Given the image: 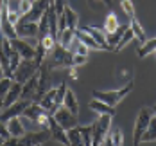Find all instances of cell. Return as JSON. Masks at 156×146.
Segmentation results:
<instances>
[{"mask_svg":"<svg viewBox=\"0 0 156 146\" xmlns=\"http://www.w3.org/2000/svg\"><path fill=\"white\" fill-rule=\"evenodd\" d=\"M20 94H22V83H18V81L13 80V85L9 87V90H7V94L4 96V108L5 107H9V105H13L15 101L20 99Z\"/></svg>","mask_w":156,"mask_h":146,"instance_id":"2e32d148","label":"cell"},{"mask_svg":"<svg viewBox=\"0 0 156 146\" xmlns=\"http://www.w3.org/2000/svg\"><path fill=\"white\" fill-rule=\"evenodd\" d=\"M65 6H66V0H54V7H56V13H58V16L63 13Z\"/></svg>","mask_w":156,"mask_h":146,"instance_id":"7bdbcfd3","label":"cell"},{"mask_svg":"<svg viewBox=\"0 0 156 146\" xmlns=\"http://www.w3.org/2000/svg\"><path fill=\"white\" fill-rule=\"evenodd\" d=\"M47 56H48V52L45 51V47L38 42V45H36V54H34V62H36V65L40 67V65L47 60Z\"/></svg>","mask_w":156,"mask_h":146,"instance_id":"e575fe53","label":"cell"},{"mask_svg":"<svg viewBox=\"0 0 156 146\" xmlns=\"http://www.w3.org/2000/svg\"><path fill=\"white\" fill-rule=\"evenodd\" d=\"M13 85V78H7V76H4L2 80H0V96L4 99V96L7 94V90H9V87Z\"/></svg>","mask_w":156,"mask_h":146,"instance_id":"ab89813d","label":"cell"},{"mask_svg":"<svg viewBox=\"0 0 156 146\" xmlns=\"http://www.w3.org/2000/svg\"><path fill=\"white\" fill-rule=\"evenodd\" d=\"M104 144H113V146L124 144V135H122V132H120V130H113L111 135H106Z\"/></svg>","mask_w":156,"mask_h":146,"instance_id":"4dcf8cb0","label":"cell"},{"mask_svg":"<svg viewBox=\"0 0 156 146\" xmlns=\"http://www.w3.org/2000/svg\"><path fill=\"white\" fill-rule=\"evenodd\" d=\"M29 105H31V101H27V99H18V101H15L13 105L5 107V108L2 110L0 121H2V123H7L11 117H22V115H23V110H25Z\"/></svg>","mask_w":156,"mask_h":146,"instance_id":"9c48e42d","label":"cell"},{"mask_svg":"<svg viewBox=\"0 0 156 146\" xmlns=\"http://www.w3.org/2000/svg\"><path fill=\"white\" fill-rule=\"evenodd\" d=\"M127 29V25H119V29L113 32H106V42H108V47L109 51H113L115 49V45L119 43V40L122 38V34H124V31Z\"/></svg>","mask_w":156,"mask_h":146,"instance_id":"cb8c5ba5","label":"cell"},{"mask_svg":"<svg viewBox=\"0 0 156 146\" xmlns=\"http://www.w3.org/2000/svg\"><path fill=\"white\" fill-rule=\"evenodd\" d=\"M119 18H117V15L115 13H109L108 16H106V22H104V32H113L119 29Z\"/></svg>","mask_w":156,"mask_h":146,"instance_id":"836d02e7","label":"cell"},{"mask_svg":"<svg viewBox=\"0 0 156 146\" xmlns=\"http://www.w3.org/2000/svg\"><path fill=\"white\" fill-rule=\"evenodd\" d=\"M70 78H72V80H77V78H79L77 67H70Z\"/></svg>","mask_w":156,"mask_h":146,"instance_id":"f6af8a7d","label":"cell"},{"mask_svg":"<svg viewBox=\"0 0 156 146\" xmlns=\"http://www.w3.org/2000/svg\"><path fill=\"white\" fill-rule=\"evenodd\" d=\"M120 6H122V11L129 16V20L135 18V6H133L131 0H120Z\"/></svg>","mask_w":156,"mask_h":146,"instance_id":"8d00e7d4","label":"cell"},{"mask_svg":"<svg viewBox=\"0 0 156 146\" xmlns=\"http://www.w3.org/2000/svg\"><path fill=\"white\" fill-rule=\"evenodd\" d=\"M111 117L109 114H99V119L94 123V137H92V144L99 146L104 144V139L109 132V126H111Z\"/></svg>","mask_w":156,"mask_h":146,"instance_id":"3957f363","label":"cell"},{"mask_svg":"<svg viewBox=\"0 0 156 146\" xmlns=\"http://www.w3.org/2000/svg\"><path fill=\"white\" fill-rule=\"evenodd\" d=\"M52 115H54V119H56V121H58V123H59L65 130L77 126V114L70 112L65 105L58 107V108H56V112L52 114Z\"/></svg>","mask_w":156,"mask_h":146,"instance_id":"52a82bcc","label":"cell"},{"mask_svg":"<svg viewBox=\"0 0 156 146\" xmlns=\"http://www.w3.org/2000/svg\"><path fill=\"white\" fill-rule=\"evenodd\" d=\"M153 115L156 117V107H153Z\"/></svg>","mask_w":156,"mask_h":146,"instance_id":"681fc988","label":"cell"},{"mask_svg":"<svg viewBox=\"0 0 156 146\" xmlns=\"http://www.w3.org/2000/svg\"><path fill=\"white\" fill-rule=\"evenodd\" d=\"M131 40H135V34H133V31H131V27L127 25V29L124 31V34H122V38L119 40V43L115 45V49H113V51H115V52H120V51H122V49H124L126 45H127V43L131 42Z\"/></svg>","mask_w":156,"mask_h":146,"instance_id":"f1b7e54d","label":"cell"},{"mask_svg":"<svg viewBox=\"0 0 156 146\" xmlns=\"http://www.w3.org/2000/svg\"><path fill=\"white\" fill-rule=\"evenodd\" d=\"M4 2H5V6H7V11H9V13H18V15L22 16V13H20L22 0H4Z\"/></svg>","mask_w":156,"mask_h":146,"instance_id":"74e56055","label":"cell"},{"mask_svg":"<svg viewBox=\"0 0 156 146\" xmlns=\"http://www.w3.org/2000/svg\"><path fill=\"white\" fill-rule=\"evenodd\" d=\"M66 83H61L58 88H56V107H61L63 105V99H65V92H66Z\"/></svg>","mask_w":156,"mask_h":146,"instance_id":"f35d334b","label":"cell"},{"mask_svg":"<svg viewBox=\"0 0 156 146\" xmlns=\"http://www.w3.org/2000/svg\"><path fill=\"white\" fill-rule=\"evenodd\" d=\"M154 141H156V117L153 115V117H151V123H149V126H147V130H145L144 135H142L140 143H154Z\"/></svg>","mask_w":156,"mask_h":146,"instance_id":"484cf974","label":"cell"},{"mask_svg":"<svg viewBox=\"0 0 156 146\" xmlns=\"http://www.w3.org/2000/svg\"><path fill=\"white\" fill-rule=\"evenodd\" d=\"M31 2H36V0H31Z\"/></svg>","mask_w":156,"mask_h":146,"instance_id":"f907efd6","label":"cell"},{"mask_svg":"<svg viewBox=\"0 0 156 146\" xmlns=\"http://www.w3.org/2000/svg\"><path fill=\"white\" fill-rule=\"evenodd\" d=\"M63 105L70 110V112L74 114H79V101L77 97H76V94L70 90V88H66V92H65V99H63Z\"/></svg>","mask_w":156,"mask_h":146,"instance_id":"603a6c76","label":"cell"},{"mask_svg":"<svg viewBox=\"0 0 156 146\" xmlns=\"http://www.w3.org/2000/svg\"><path fill=\"white\" fill-rule=\"evenodd\" d=\"M36 90H38V74H34L31 80H27L23 85H22V94H20V99L34 101V97H36Z\"/></svg>","mask_w":156,"mask_h":146,"instance_id":"5bb4252c","label":"cell"},{"mask_svg":"<svg viewBox=\"0 0 156 146\" xmlns=\"http://www.w3.org/2000/svg\"><path fill=\"white\" fill-rule=\"evenodd\" d=\"M151 52H156V38L145 40V42L142 43L140 49H138V58H145V56H149Z\"/></svg>","mask_w":156,"mask_h":146,"instance_id":"83f0119b","label":"cell"},{"mask_svg":"<svg viewBox=\"0 0 156 146\" xmlns=\"http://www.w3.org/2000/svg\"><path fill=\"white\" fill-rule=\"evenodd\" d=\"M2 110H4V101L0 99V114H2Z\"/></svg>","mask_w":156,"mask_h":146,"instance_id":"c3c4849f","label":"cell"},{"mask_svg":"<svg viewBox=\"0 0 156 146\" xmlns=\"http://www.w3.org/2000/svg\"><path fill=\"white\" fill-rule=\"evenodd\" d=\"M0 135H4L5 139L9 137V132H7V126H5V123H2V121H0Z\"/></svg>","mask_w":156,"mask_h":146,"instance_id":"ee69618b","label":"cell"},{"mask_svg":"<svg viewBox=\"0 0 156 146\" xmlns=\"http://www.w3.org/2000/svg\"><path fill=\"white\" fill-rule=\"evenodd\" d=\"M0 32H2V36L7 38V40H13V38L18 36V34H16V29H15V24H11L9 18H7V6H5L4 0H2V4H0Z\"/></svg>","mask_w":156,"mask_h":146,"instance_id":"30bf717a","label":"cell"},{"mask_svg":"<svg viewBox=\"0 0 156 146\" xmlns=\"http://www.w3.org/2000/svg\"><path fill=\"white\" fill-rule=\"evenodd\" d=\"M129 27H131V31H133V34H135V38H136L140 43H144V42L147 40L145 31L142 29V25H140V22L136 20V16H135V18H131V24H129Z\"/></svg>","mask_w":156,"mask_h":146,"instance_id":"4316f807","label":"cell"},{"mask_svg":"<svg viewBox=\"0 0 156 146\" xmlns=\"http://www.w3.org/2000/svg\"><path fill=\"white\" fill-rule=\"evenodd\" d=\"M45 112H47V110H45L40 103L31 101V105L23 110V117H27L29 121H34V123H36V121L40 119V115H41V114H45Z\"/></svg>","mask_w":156,"mask_h":146,"instance_id":"d6986e66","label":"cell"},{"mask_svg":"<svg viewBox=\"0 0 156 146\" xmlns=\"http://www.w3.org/2000/svg\"><path fill=\"white\" fill-rule=\"evenodd\" d=\"M63 16H65V20H66V27H70V29H77V22H79V16L77 13L72 9V7H68V6H65V9H63Z\"/></svg>","mask_w":156,"mask_h":146,"instance_id":"d4e9b609","label":"cell"},{"mask_svg":"<svg viewBox=\"0 0 156 146\" xmlns=\"http://www.w3.org/2000/svg\"><path fill=\"white\" fill-rule=\"evenodd\" d=\"M7 58H9V67H11V72H15V69L20 65V62H22V56H20L16 51H13Z\"/></svg>","mask_w":156,"mask_h":146,"instance_id":"60d3db41","label":"cell"},{"mask_svg":"<svg viewBox=\"0 0 156 146\" xmlns=\"http://www.w3.org/2000/svg\"><path fill=\"white\" fill-rule=\"evenodd\" d=\"M79 126V125H77ZM81 132V137H83V144L84 146H92V137H94V125H88V126H79Z\"/></svg>","mask_w":156,"mask_h":146,"instance_id":"1f68e13d","label":"cell"},{"mask_svg":"<svg viewBox=\"0 0 156 146\" xmlns=\"http://www.w3.org/2000/svg\"><path fill=\"white\" fill-rule=\"evenodd\" d=\"M84 32H88L92 38H94L95 42H99L102 47H104V51H109L108 47V42H106V32H104V29H99V27H92V25H84V27H81Z\"/></svg>","mask_w":156,"mask_h":146,"instance_id":"e0dca14e","label":"cell"},{"mask_svg":"<svg viewBox=\"0 0 156 146\" xmlns=\"http://www.w3.org/2000/svg\"><path fill=\"white\" fill-rule=\"evenodd\" d=\"M50 2H52V0H36V2H32L31 9H29L23 16H20V20H25V22H36V24H38L40 18L45 15V11L48 9Z\"/></svg>","mask_w":156,"mask_h":146,"instance_id":"ba28073f","label":"cell"},{"mask_svg":"<svg viewBox=\"0 0 156 146\" xmlns=\"http://www.w3.org/2000/svg\"><path fill=\"white\" fill-rule=\"evenodd\" d=\"M36 103H40L48 114H54L56 108H58L56 107V88H48L47 92L40 97V101H36Z\"/></svg>","mask_w":156,"mask_h":146,"instance_id":"9a60e30c","label":"cell"},{"mask_svg":"<svg viewBox=\"0 0 156 146\" xmlns=\"http://www.w3.org/2000/svg\"><path fill=\"white\" fill-rule=\"evenodd\" d=\"M48 130H50V133H52V139H56V141L61 143V144H70V143H68V137H66V130L54 119L52 114H50V117H48Z\"/></svg>","mask_w":156,"mask_h":146,"instance_id":"4fadbf2b","label":"cell"},{"mask_svg":"<svg viewBox=\"0 0 156 146\" xmlns=\"http://www.w3.org/2000/svg\"><path fill=\"white\" fill-rule=\"evenodd\" d=\"M47 63L50 69H70L74 65V52L70 49L56 43L52 52L47 56Z\"/></svg>","mask_w":156,"mask_h":146,"instance_id":"6da1fadb","label":"cell"},{"mask_svg":"<svg viewBox=\"0 0 156 146\" xmlns=\"http://www.w3.org/2000/svg\"><path fill=\"white\" fill-rule=\"evenodd\" d=\"M11 45H13V49H15L16 52L23 58V60H34L36 49L32 47V45H29L23 38H20V36L13 38V40H11Z\"/></svg>","mask_w":156,"mask_h":146,"instance_id":"8fae6325","label":"cell"},{"mask_svg":"<svg viewBox=\"0 0 156 146\" xmlns=\"http://www.w3.org/2000/svg\"><path fill=\"white\" fill-rule=\"evenodd\" d=\"M74 38H76V29H70V27H66V29L59 31V34H58V43L68 49L70 45H72Z\"/></svg>","mask_w":156,"mask_h":146,"instance_id":"7402d4cb","label":"cell"},{"mask_svg":"<svg viewBox=\"0 0 156 146\" xmlns=\"http://www.w3.org/2000/svg\"><path fill=\"white\" fill-rule=\"evenodd\" d=\"M88 62V56L86 54H77V52H74V65L72 67H81V65H84Z\"/></svg>","mask_w":156,"mask_h":146,"instance_id":"b9f144b4","label":"cell"},{"mask_svg":"<svg viewBox=\"0 0 156 146\" xmlns=\"http://www.w3.org/2000/svg\"><path fill=\"white\" fill-rule=\"evenodd\" d=\"M66 137H68V143H70L72 146H81L83 144V137H81L79 126H74V128L66 130Z\"/></svg>","mask_w":156,"mask_h":146,"instance_id":"f546056e","label":"cell"},{"mask_svg":"<svg viewBox=\"0 0 156 146\" xmlns=\"http://www.w3.org/2000/svg\"><path fill=\"white\" fill-rule=\"evenodd\" d=\"M131 90H133V81H127L122 88H117V90H94V97L108 103L111 107H117Z\"/></svg>","mask_w":156,"mask_h":146,"instance_id":"7a4b0ae2","label":"cell"},{"mask_svg":"<svg viewBox=\"0 0 156 146\" xmlns=\"http://www.w3.org/2000/svg\"><path fill=\"white\" fill-rule=\"evenodd\" d=\"M0 70H2L4 76L13 78V72H11V67H9V58H7V54L2 51V47H0Z\"/></svg>","mask_w":156,"mask_h":146,"instance_id":"d6a6232c","label":"cell"},{"mask_svg":"<svg viewBox=\"0 0 156 146\" xmlns=\"http://www.w3.org/2000/svg\"><path fill=\"white\" fill-rule=\"evenodd\" d=\"M76 38H77V40H81V42H83V43H84L88 49H94V51H104V47H102L99 42H95L94 38H92L88 32H84L81 27H79V29H76Z\"/></svg>","mask_w":156,"mask_h":146,"instance_id":"ac0fdd59","label":"cell"},{"mask_svg":"<svg viewBox=\"0 0 156 146\" xmlns=\"http://www.w3.org/2000/svg\"><path fill=\"white\" fill-rule=\"evenodd\" d=\"M5 126H7L9 135L22 137V135L25 133V128H23V125H22V119H20V117H11V119L5 123Z\"/></svg>","mask_w":156,"mask_h":146,"instance_id":"ffe728a7","label":"cell"},{"mask_svg":"<svg viewBox=\"0 0 156 146\" xmlns=\"http://www.w3.org/2000/svg\"><path fill=\"white\" fill-rule=\"evenodd\" d=\"M90 108L97 114H109V115H115V107H111L104 101H99V99H92L90 101Z\"/></svg>","mask_w":156,"mask_h":146,"instance_id":"44dd1931","label":"cell"},{"mask_svg":"<svg viewBox=\"0 0 156 146\" xmlns=\"http://www.w3.org/2000/svg\"><path fill=\"white\" fill-rule=\"evenodd\" d=\"M102 4H106L108 7H111V0H102Z\"/></svg>","mask_w":156,"mask_h":146,"instance_id":"bcb514c9","label":"cell"},{"mask_svg":"<svg viewBox=\"0 0 156 146\" xmlns=\"http://www.w3.org/2000/svg\"><path fill=\"white\" fill-rule=\"evenodd\" d=\"M151 117H153V108H147V107H144L138 115H136V123H135V132H133V144H140L142 141V135H144V132L147 130L149 126V123H151Z\"/></svg>","mask_w":156,"mask_h":146,"instance_id":"277c9868","label":"cell"},{"mask_svg":"<svg viewBox=\"0 0 156 146\" xmlns=\"http://www.w3.org/2000/svg\"><path fill=\"white\" fill-rule=\"evenodd\" d=\"M38 65H36V62L34 60H23L22 58V62H20V65L15 69V72H13V80L18 81V83H25L27 80H31L32 76L38 72Z\"/></svg>","mask_w":156,"mask_h":146,"instance_id":"5b68a950","label":"cell"},{"mask_svg":"<svg viewBox=\"0 0 156 146\" xmlns=\"http://www.w3.org/2000/svg\"><path fill=\"white\" fill-rule=\"evenodd\" d=\"M38 42H40V43H41V45L45 47V51H47L48 54L52 52V49L56 47V43H58V42H56V38H52L50 34H47V36H43V38H40Z\"/></svg>","mask_w":156,"mask_h":146,"instance_id":"d590c367","label":"cell"},{"mask_svg":"<svg viewBox=\"0 0 156 146\" xmlns=\"http://www.w3.org/2000/svg\"><path fill=\"white\" fill-rule=\"evenodd\" d=\"M0 99H2V96H0Z\"/></svg>","mask_w":156,"mask_h":146,"instance_id":"816d5d0a","label":"cell"},{"mask_svg":"<svg viewBox=\"0 0 156 146\" xmlns=\"http://www.w3.org/2000/svg\"><path fill=\"white\" fill-rule=\"evenodd\" d=\"M48 139H52L50 130H48V128H41L40 132H25V133L20 137V144L40 146V144H45Z\"/></svg>","mask_w":156,"mask_h":146,"instance_id":"8992f818","label":"cell"},{"mask_svg":"<svg viewBox=\"0 0 156 146\" xmlns=\"http://www.w3.org/2000/svg\"><path fill=\"white\" fill-rule=\"evenodd\" d=\"M15 29L20 38H38V24L36 22L18 20L15 24Z\"/></svg>","mask_w":156,"mask_h":146,"instance_id":"7c38bea8","label":"cell"},{"mask_svg":"<svg viewBox=\"0 0 156 146\" xmlns=\"http://www.w3.org/2000/svg\"><path fill=\"white\" fill-rule=\"evenodd\" d=\"M4 143H5V137H4V135H0V144H4Z\"/></svg>","mask_w":156,"mask_h":146,"instance_id":"7dc6e473","label":"cell"}]
</instances>
